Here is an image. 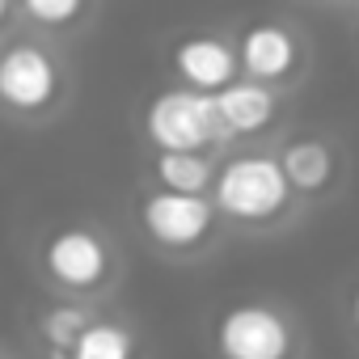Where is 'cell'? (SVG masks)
<instances>
[{
    "instance_id": "6da1fadb",
    "label": "cell",
    "mask_w": 359,
    "mask_h": 359,
    "mask_svg": "<svg viewBox=\"0 0 359 359\" xmlns=\"http://www.w3.org/2000/svg\"><path fill=\"white\" fill-rule=\"evenodd\" d=\"M287 182H283V169L275 156H258V152H245V156H233L220 173H216V195H212V208L233 216V220H245V224H262L271 216H279L287 208Z\"/></svg>"
},
{
    "instance_id": "7a4b0ae2",
    "label": "cell",
    "mask_w": 359,
    "mask_h": 359,
    "mask_svg": "<svg viewBox=\"0 0 359 359\" xmlns=\"http://www.w3.org/2000/svg\"><path fill=\"white\" fill-rule=\"evenodd\" d=\"M144 131L156 144V152H203L208 144L224 140V127L216 118L212 93L195 89H165L148 102Z\"/></svg>"
},
{
    "instance_id": "3957f363",
    "label": "cell",
    "mask_w": 359,
    "mask_h": 359,
    "mask_svg": "<svg viewBox=\"0 0 359 359\" xmlns=\"http://www.w3.org/2000/svg\"><path fill=\"white\" fill-rule=\"evenodd\" d=\"M60 93V64L43 43H9L0 51V102L18 114H39Z\"/></svg>"
},
{
    "instance_id": "277c9868",
    "label": "cell",
    "mask_w": 359,
    "mask_h": 359,
    "mask_svg": "<svg viewBox=\"0 0 359 359\" xmlns=\"http://www.w3.org/2000/svg\"><path fill=\"white\" fill-rule=\"evenodd\" d=\"M43 266H47V275L60 287H68V292H93L110 275V245H106V237L97 229L68 224V229H60V233L47 237Z\"/></svg>"
},
{
    "instance_id": "5b68a950",
    "label": "cell",
    "mask_w": 359,
    "mask_h": 359,
    "mask_svg": "<svg viewBox=\"0 0 359 359\" xmlns=\"http://www.w3.org/2000/svg\"><path fill=\"white\" fill-rule=\"evenodd\" d=\"M216 346L224 359H287L292 330L266 304H237L220 317Z\"/></svg>"
},
{
    "instance_id": "8992f818",
    "label": "cell",
    "mask_w": 359,
    "mask_h": 359,
    "mask_svg": "<svg viewBox=\"0 0 359 359\" xmlns=\"http://www.w3.org/2000/svg\"><path fill=\"white\" fill-rule=\"evenodd\" d=\"M140 220L148 237L165 250H191L212 233L216 208L203 195H173V191H152L140 203Z\"/></svg>"
},
{
    "instance_id": "52a82bcc",
    "label": "cell",
    "mask_w": 359,
    "mask_h": 359,
    "mask_svg": "<svg viewBox=\"0 0 359 359\" xmlns=\"http://www.w3.org/2000/svg\"><path fill=\"white\" fill-rule=\"evenodd\" d=\"M173 68L195 93H220L224 85L237 81V51L224 39L195 34L173 47Z\"/></svg>"
},
{
    "instance_id": "ba28073f",
    "label": "cell",
    "mask_w": 359,
    "mask_h": 359,
    "mask_svg": "<svg viewBox=\"0 0 359 359\" xmlns=\"http://www.w3.org/2000/svg\"><path fill=\"white\" fill-rule=\"evenodd\" d=\"M237 60L250 72V81H258V85L283 81L296 68V39L279 22H258L241 34V55Z\"/></svg>"
},
{
    "instance_id": "9c48e42d",
    "label": "cell",
    "mask_w": 359,
    "mask_h": 359,
    "mask_svg": "<svg viewBox=\"0 0 359 359\" xmlns=\"http://www.w3.org/2000/svg\"><path fill=\"white\" fill-rule=\"evenodd\" d=\"M216 118L224 131H258L275 118V93L258 81H233L220 93H212Z\"/></svg>"
},
{
    "instance_id": "30bf717a",
    "label": "cell",
    "mask_w": 359,
    "mask_h": 359,
    "mask_svg": "<svg viewBox=\"0 0 359 359\" xmlns=\"http://www.w3.org/2000/svg\"><path fill=\"white\" fill-rule=\"evenodd\" d=\"M279 169H283V182L287 187H296V191H321L334 177V152L321 140H296V144L283 148Z\"/></svg>"
},
{
    "instance_id": "8fae6325",
    "label": "cell",
    "mask_w": 359,
    "mask_h": 359,
    "mask_svg": "<svg viewBox=\"0 0 359 359\" xmlns=\"http://www.w3.org/2000/svg\"><path fill=\"white\" fill-rule=\"evenodd\" d=\"M152 173H156L161 191H173V195H203L208 182H212V161H208L203 152H156Z\"/></svg>"
},
{
    "instance_id": "7c38bea8",
    "label": "cell",
    "mask_w": 359,
    "mask_h": 359,
    "mask_svg": "<svg viewBox=\"0 0 359 359\" xmlns=\"http://www.w3.org/2000/svg\"><path fill=\"white\" fill-rule=\"evenodd\" d=\"M68 359H135V334L123 321L93 317L81 330V338L72 342Z\"/></svg>"
},
{
    "instance_id": "4fadbf2b",
    "label": "cell",
    "mask_w": 359,
    "mask_h": 359,
    "mask_svg": "<svg viewBox=\"0 0 359 359\" xmlns=\"http://www.w3.org/2000/svg\"><path fill=\"white\" fill-rule=\"evenodd\" d=\"M93 321V313L85 304H51L39 313V338L47 342L51 359H68L72 342L81 338V330Z\"/></svg>"
},
{
    "instance_id": "5bb4252c",
    "label": "cell",
    "mask_w": 359,
    "mask_h": 359,
    "mask_svg": "<svg viewBox=\"0 0 359 359\" xmlns=\"http://www.w3.org/2000/svg\"><path fill=\"white\" fill-rule=\"evenodd\" d=\"M22 18H30L39 26H68L76 18H85V5L81 0H26Z\"/></svg>"
},
{
    "instance_id": "9a60e30c",
    "label": "cell",
    "mask_w": 359,
    "mask_h": 359,
    "mask_svg": "<svg viewBox=\"0 0 359 359\" xmlns=\"http://www.w3.org/2000/svg\"><path fill=\"white\" fill-rule=\"evenodd\" d=\"M9 13H13V9L5 5V0H0V26H5V22H9Z\"/></svg>"
},
{
    "instance_id": "2e32d148",
    "label": "cell",
    "mask_w": 359,
    "mask_h": 359,
    "mask_svg": "<svg viewBox=\"0 0 359 359\" xmlns=\"http://www.w3.org/2000/svg\"><path fill=\"white\" fill-rule=\"evenodd\" d=\"M351 313H355V325H359V287H355V300H351Z\"/></svg>"
}]
</instances>
